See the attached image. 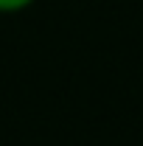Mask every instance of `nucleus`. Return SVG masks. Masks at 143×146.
Wrapping results in <instances>:
<instances>
[{
    "instance_id": "nucleus-1",
    "label": "nucleus",
    "mask_w": 143,
    "mask_h": 146,
    "mask_svg": "<svg viewBox=\"0 0 143 146\" xmlns=\"http://www.w3.org/2000/svg\"><path fill=\"white\" fill-rule=\"evenodd\" d=\"M34 3L36 0H0V14H17V11H25Z\"/></svg>"
}]
</instances>
